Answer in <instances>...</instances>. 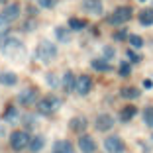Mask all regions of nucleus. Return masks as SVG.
I'll return each mask as SVG.
<instances>
[{"label": "nucleus", "mask_w": 153, "mask_h": 153, "mask_svg": "<svg viewBox=\"0 0 153 153\" xmlns=\"http://www.w3.org/2000/svg\"><path fill=\"white\" fill-rule=\"evenodd\" d=\"M134 116H135V108H134V106H126V108L120 112V120L122 122H130Z\"/></svg>", "instance_id": "nucleus-20"}, {"label": "nucleus", "mask_w": 153, "mask_h": 153, "mask_svg": "<svg viewBox=\"0 0 153 153\" xmlns=\"http://www.w3.org/2000/svg\"><path fill=\"white\" fill-rule=\"evenodd\" d=\"M59 106H61V100L53 94L45 96V98H41L39 102H37V110H39L41 114H53L55 110H59Z\"/></svg>", "instance_id": "nucleus-3"}, {"label": "nucleus", "mask_w": 153, "mask_h": 153, "mask_svg": "<svg viewBox=\"0 0 153 153\" xmlns=\"http://www.w3.org/2000/svg\"><path fill=\"white\" fill-rule=\"evenodd\" d=\"M27 145H30V135H27V131L18 130V131H14V134L10 135V147H12L14 151H22Z\"/></svg>", "instance_id": "nucleus-4"}, {"label": "nucleus", "mask_w": 153, "mask_h": 153, "mask_svg": "<svg viewBox=\"0 0 153 153\" xmlns=\"http://www.w3.org/2000/svg\"><path fill=\"white\" fill-rule=\"evenodd\" d=\"M82 8L88 14L100 16V14H102V2H100V0H85V2H82Z\"/></svg>", "instance_id": "nucleus-11"}, {"label": "nucleus", "mask_w": 153, "mask_h": 153, "mask_svg": "<svg viewBox=\"0 0 153 153\" xmlns=\"http://www.w3.org/2000/svg\"><path fill=\"white\" fill-rule=\"evenodd\" d=\"M128 57H130L131 63H140V61H141V57H140V55H135L134 51H128Z\"/></svg>", "instance_id": "nucleus-30"}, {"label": "nucleus", "mask_w": 153, "mask_h": 153, "mask_svg": "<svg viewBox=\"0 0 153 153\" xmlns=\"http://www.w3.org/2000/svg\"><path fill=\"white\" fill-rule=\"evenodd\" d=\"M79 149H81L82 153H94L96 151V141L92 140V135L82 134L81 137H79Z\"/></svg>", "instance_id": "nucleus-9"}, {"label": "nucleus", "mask_w": 153, "mask_h": 153, "mask_svg": "<svg viewBox=\"0 0 153 153\" xmlns=\"http://www.w3.org/2000/svg\"><path fill=\"white\" fill-rule=\"evenodd\" d=\"M92 90V79L88 75H81L76 76V86H75V92L81 96H86Z\"/></svg>", "instance_id": "nucleus-7"}, {"label": "nucleus", "mask_w": 153, "mask_h": 153, "mask_svg": "<svg viewBox=\"0 0 153 153\" xmlns=\"http://www.w3.org/2000/svg\"><path fill=\"white\" fill-rule=\"evenodd\" d=\"M143 122H145V126L153 128V106H147L143 110Z\"/></svg>", "instance_id": "nucleus-23"}, {"label": "nucleus", "mask_w": 153, "mask_h": 153, "mask_svg": "<svg viewBox=\"0 0 153 153\" xmlns=\"http://www.w3.org/2000/svg\"><path fill=\"white\" fill-rule=\"evenodd\" d=\"M8 24H10V20L6 18L2 12H0V30H6V27H8Z\"/></svg>", "instance_id": "nucleus-29"}, {"label": "nucleus", "mask_w": 153, "mask_h": 153, "mask_svg": "<svg viewBox=\"0 0 153 153\" xmlns=\"http://www.w3.org/2000/svg\"><path fill=\"white\" fill-rule=\"evenodd\" d=\"M37 2H39V6H43V8H53L57 0H37Z\"/></svg>", "instance_id": "nucleus-28"}, {"label": "nucleus", "mask_w": 153, "mask_h": 153, "mask_svg": "<svg viewBox=\"0 0 153 153\" xmlns=\"http://www.w3.org/2000/svg\"><path fill=\"white\" fill-rule=\"evenodd\" d=\"M0 2H6V0H0Z\"/></svg>", "instance_id": "nucleus-35"}, {"label": "nucleus", "mask_w": 153, "mask_h": 153, "mask_svg": "<svg viewBox=\"0 0 153 153\" xmlns=\"http://www.w3.org/2000/svg\"><path fill=\"white\" fill-rule=\"evenodd\" d=\"M140 22L143 24V26H153V10L151 8L140 12Z\"/></svg>", "instance_id": "nucleus-18"}, {"label": "nucleus", "mask_w": 153, "mask_h": 153, "mask_svg": "<svg viewBox=\"0 0 153 153\" xmlns=\"http://www.w3.org/2000/svg\"><path fill=\"white\" fill-rule=\"evenodd\" d=\"M143 86H145V88H151V86H153V82L147 79V81H143Z\"/></svg>", "instance_id": "nucleus-33"}, {"label": "nucleus", "mask_w": 153, "mask_h": 153, "mask_svg": "<svg viewBox=\"0 0 153 153\" xmlns=\"http://www.w3.org/2000/svg\"><path fill=\"white\" fill-rule=\"evenodd\" d=\"M0 82L4 86H14L18 82V76L14 75V73H2V75H0Z\"/></svg>", "instance_id": "nucleus-17"}, {"label": "nucleus", "mask_w": 153, "mask_h": 153, "mask_svg": "<svg viewBox=\"0 0 153 153\" xmlns=\"http://www.w3.org/2000/svg\"><path fill=\"white\" fill-rule=\"evenodd\" d=\"M85 26H86L85 20H79V18H71V20H69V27H71V30H75V32L82 30Z\"/></svg>", "instance_id": "nucleus-24"}, {"label": "nucleus", "mask_w": 153, "mask_h": 153, "mask_svg": "<svg viewBox=\"0 0 153 153\" xmlns=\"http://www.w3.org/2000/svg\"><path fill=\"white\" fill-rule=\"evenodd\" d=\"M124 98H128V100H134V98H137L140 96V88H134V86H126V88H122V92H120Z\"/></svg>", "instance_id": "nucleus-19"}, {"label": "nucleus", "mask_w": 153, "mask_h": 153, "mask_svg": "<svg viewBox=\"0 0 153 153\" xmlns=\"http://www.w3.org/2000/svg\"><path fill=\"white\" fill-rule=\"evenodd\" d=\"M37 57H39V61H43V63H49L51 59L57 57V47H55L51 41H41L39 45H37Z\"/></svg>", "instance_id": "nucleus-1"}, {"label": "nucleus", "mask_w": 153, "mask_h": 153, "mask_svg": "<svg viewBox=\"0 0 153 153\" xmlns=\"http://www.w3.org/2000/svg\"><path fill=\"white\" fill-rule=\"evenodd\" d=\"M69 128H71L73 131H76V134H82V131L86 130V120L81 118V116H76V118H73V120L69 122Z\"/></svg>", "instance_id": "nucleus-13"}, {"label": "nucleus", "mask_w": 153, "mask_h": 153, "mask_svg": "<svg viewBox=\"0 0 153 153\" xmlns=\"http://www.w3.org/2000/svg\"><path fill=\"white\" fill-rule=\"evenodd\" d=\"M2 14H4L10 22H14V20L20 16V4H8L4 10H2Z\"/></svg>", "instance_id": "nucleus-15"}, {"label": "nucleus", "mask_w": 153, "mask_h": 153, "mask_svg": "<svg viewBox=\"0 0 153 153\" xmlns=\"http://www.w3.org/2000/svg\"><path fill=\"white\" fill-rule=\"evenodd\" d=\"M140 2H145V0H140Z\"/></svg>", "instance_id": "nucleus-36"}, {"label": "nucleus", "mask_w": 153, "mask_h": 153, "mask_svg": "<svg viewBox=\"0 0 153 153\" xmlns=\"http://www.w3.org/2000/svg\"><path fill=\"white\" fill-rule=\"evenodd\" d=\"M75 86H76L75 75H73L71 71H67V73H65V76H63V90H65V92H73Z\"/></svg>", "instance_id": "nucleus-14"}, {"label": "nucleus", "mask_w": 153, "mask_h": 153, "mask_svg": "<svg viewBox=\"0 0 153 153\" xmlns=\"http://www.w3.org/2000/svg\"><path fill=\"white\" fill-rule=\"evenodd\" d=\"M94 126H96L98 131H108V130H112V126H114V118L110 116V114H100V116L96 118Z\"/></svg>", "instance_id": "nucleus-10"}, {"label": "nucleus", "mask_w": 153, "mask_h": 153, "mask_svg": "<svg viewBox=\"0 0 153 153\" xmlns=\"http://www.w3.org/2000/svg\"><path fill=\"white\" fill-rule=\"evenodd\" d=\"M53 153H75L73 151V143L67 140H59L53 143Z\"/></svg>", "instance_id": "nucleus-12"}, {"label": "nucleus", "mask_w": 153, "mask_h": 153, "mask_svg": "<svg viewBox=\"0 0 153 153\" xmlns=\"http://www.w3.org/2000/svg\"><path fill=\"white\" fill-rule=\"evenodd\" d=\"M104 149L108 153H124L126 151V143L118 137V135H108L104 140Z\"/></svg>", "instance_id": "nucleus-6"}, {"label": "nucleus", "mask_w": 153, "mask_h": 153, "mask_svg": "<svg viewBox=\"0 0 153 153\" xmlns=\"http://www.w3.org/2000/svg\"><path fill=\"white\" fill-rule=\"evenodd\" d=\"M118 71H120V75H122V76H130V73H131V69H130V63H122Z\"/></svg>", "instance_id": "nucleus-27"}, {"label": "nucleus", "mask_w": 153, "mask_h": 153, "mask_svg": "<svg viewBox=\"0 0 153 153\" xmlns=\"http://www.w3.org/2000/svg\"><path fill=\"white\" fill-rule=\"evenodd\" d=\"M130 18H131V8H128V6H120V8H116L114 14L110 16V24H114V26H122V24H126Z\"/></svg>", "instance_id": "nucleus-5"}, {"label": "nucleus", "mask_w": 153, "mask_h": 153, "mask_svg": "<svg viewBox=\"0 0 153 153\" xmlns=\"http://www.w3.org/2000/svg\"><path fill=\"white\" fill-rule=\"evenodd\" d=\"M90 65H92V69H96V71H102V73L110 71V65L106 63V59H94Z\"/></svg>", "instance_id": "nucleus-21"}, {"label": "nucleus", "mask_w": 153, "mask_h": 153, "mask_svg": "<svg viewBox=\"0 0 153 153\" xmlns=\"http://www.w3.org/2000/svg\"><path fill=\"white\" fill-rule=\"evenodd\" d=\"M130 45H131V47H137V49H140L141 45H143V39H141L140 36H130Z\"/></svg>", "instance_id": "nucleus-26"}, {"label": "nucleus", "mask_w": 153, "mask_h": 153, "mask_svg": "<svg viewBox=\"0 0 153 153\" xmlns=\"http://www.w3.org/2000/svg\"><path fill=\"white\" fill-rule=\"evenodd\" d=\"M36 100H37V90L32 88V86L24 88L18 94V102L24 104V106H32V104H36Z\"/></svg>", "instance_id": "nucleus-8"}, {"label": "nucleus", "mask_w": 153, "mask_h": 153, "mask_svg": "<svg viewBox=\"0 0 153 153\" xmlns=\"http://www.w3.org/2000/svg\"><path fill=\"white\" fill-rule=\"evenodd\" d=\"M114 57V49L112 47H104V59H112Z\"/></svg>", "instance_id": "nucleus-31"}, {"label": "nucleus", "mask_w": 153, "mask_h": 153, "mask_svg": "<svg viewBox=\"0 0 153 153\" xmlns=\"http://www.w3.org/2000/svg\"><path fill=\"white\" fill-rule=\"evenodd\" d=\"M55 36H57L59 41H65V43H67V41H69V30L63 27V26H59L57 30H55Z\"/></svg>", "instance_id": "nucleus-22"}, {"label": "nucleus", "mask_w": 153, "mask_h": 153, "mask_svg": "<svg viewBox=\"0 0 153 153\" xmlns=\"http://www.w3.org/2000/svg\"><path fill=\"white\" fill-rule=\"evenodd\" d=\"M2 53L12 57V59H16L18 55H24V45L20 43L18 39H14V37H8V39H4V43H2Z\"/></svg>", "instance_id": "nucleus-2"}, {"label": "nucleus", "mask_w": 153, "mask_h": 153, "mask_svg": "<svg viewBox=\"0 0 153 153\" xmlns=\"http://www.w3.org/2000/svg\"><path fill=\"white\" fill-rule=\"evenodd\" d=\"M4 135H6V128L0 124V137H4Z\"/></svg>", "instance_id": "nucleus-34"}, {"label": "nucleus", "mask_w": 153, "mask_h": 153, "mask_svg": "<svg viewBox=\"0 0 153 153\" xmlns=\"http://www.w3.org/2000/svg\"><path fill=\"white\" fill-rule=\"evenodd\" d=\"M43 145H45V140L41 135H36L33 140H30V149H32V153H39L41 149H43Z\"/></svg>", "instance_id": "nucleus-16"}, {"label": "nucleus", "mask_w": 153, "mask_h": 153, "mask_svg": "<svg viewBox=\"0 0 153 153\" xmlns=\"http://www.w3.org/2000/svg\"><path fill=\"white\" fill-rule=\"evenodd\" d=\"M16 118H18V110L14 108H8L6 110V114H4V120H8V122H16Z\"/></svg>", "instance_id": "nucleus-25"}, {"label": "nucleus", "mask_w": 153, "mask_h": 153, "mask_svg": "<svg viewBox=\"0 0 153 153\" xmlns=\"http://www.w3.org/2000/svg\"><path fill=\"white\" fill-rule=\"evenodd\" d=\"M47 82H49L51 86H55V85H57V79H55V75H47Z\"/></svg>", "instance_id": "nucleus-32"}]
</instances>
